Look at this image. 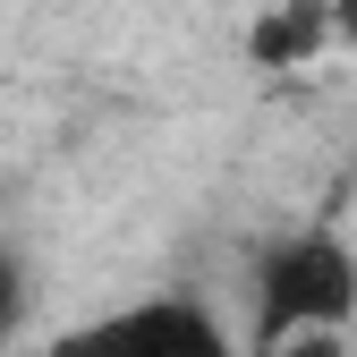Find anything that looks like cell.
Masks as SVG:
<instances>
[{
  "label": "cell",
  "instance_id": "obj_3",
  "mask_svg": "<svg viewBox=\"0 0 357 357\" xmlns=\"http://www.w3.org/2000/svg\"><path fill=\"white\" fill-rule=\"evenodd\" d=\"M315 52H332V0H273L247 26V60L255 68H306Z\"/></svg>",
  "mask_w": 357,
  "mask_h": 357
},
{
  "label": "cell",
  "instance_id": "obj_4",
  "mask_svg": "<svg viewBox=\"0 0 357 357\" xmlns=\"http://www.w3.org/2000/svg\"><path fill=\"white\" fill-rule=\"evenodd\" d=\"M26 332V255L0 238V349Z\"/></svg>",
  "mask_w": 357,
  "mask_h": 357
},
{
  "label": "cell",
  "instance_id": "obj_2",
  "mask_svg": "<svg viewBox=\"0 0 357 357\" xmlns=\"http://www.w3.org/2000/svg\"><path fill=\"white\" fill-rule=\"evenodd\" d=\"M43 357H238V340L196 298H137L119 315H94V324L60 332Z\"/></svg>",
  "mask_w": 357,
  "mask_h": 357
},
{
  "label": "cell",
  "instance_id": "obj_6",
  "mask_svg": "<svg viewBox=\"0 0 357 357\" xmlns=\"http://www.w3.org/2000/svg\"><path fill=\"white\" fill-rule=\"evenodd\" d=\"M332 43H340V52H357V0H332Z\"/></svg>",
  "mask_w": 357,
  "mask_h": 357
},
{
  "label": "cell",
  "instance_id": "obj_1",
  "mask_svg": "<svg viewBox=\"0 0 357 357\" xmlns=\"http://www.w3.org/2000/svg\"><path fill=\"white\" fill-rule=\"evenodd\" d=\"M349 324H357V255L340 230H289L247 255V357Z\"/></svg>",
  "mask_w": 357,
  "mask_h": 357
},
{
  "label": "cell",
  "instance_id": "obj_5",
  "mask_svg": "<svg viewBox=\"0 0 357 357\" xmlns=\"http://www.w3.org/2000/svg\"><path fill=\"white\" fill-rule=\"evenodd\" d=\"M264 357H340V332H306V340H289V349H264Z\"/></svg>",
  "mask_w": 357,
  "mask_h": 357
}]
</instances>
